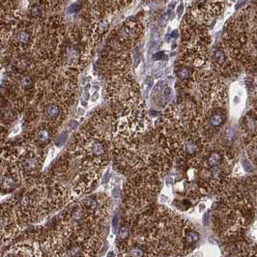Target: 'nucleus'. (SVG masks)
Returning <instances> with one entry per match:
<instances>
[{"label":"nucleus","mask_w":257,"mask_h":257,"mask_svg":"<svg viewBox=\"0 0 257 257\" xmlns=\"http://www.w3.org/2000/svg\"><path fill=\"white\" fill-rule=\"evenodd\" d=\"M112 115L109 110H95L75 136L69 152L81 168L103 170L112 156Z\"/></svg>","instance_id":"f257e3e1"},{"label":"nucleus","mask_w":257,"mask_h":257,"mask_svg":"<svg viewBox=\"0 0 257 257\" xmlns=\"http://www.w3.org/2000/svg\"><path fill=\"white\" fill-rule=\"evenodd\" d=\"M203 117V109L192 100H179L170 104L158 124L164 137L175 134L199 131Z\"/></svg>","instance_id":"39448f33"},{"label":"nucleus","mask_w":257,"mask_h":257,"mask_svg":"<svg viewBox=\"0 0 257 257\" xmlns=\"http://www.w3.org/2000/svg\"><path fill=\"white\" fill-rule=\"evenodd\" d=\"M240 135L244 145L257 138V106L249 109L242 118Z\"/></svg>","instance_id":"6ab92c4d"},{"label":"nucleus","mask_w":257,"mask_h":257,"mask_svg":"<svg viewBox=\"0 0 257 257\" xmlns=\"http://www.w3.org/2000/svg\"><path fill=\"white\" fill-rule=\"evenodd\" d=\"M208 108L203 112L199 132L209 145L219 139V133L227 119V110L225 106H209Z\"/></svg>","instance_id":"f8f14e48"},{"label":"nucleus","mask_w":257,"mask_h":257,"mask_svg":"<svg viewBox=\"0 0 257 257\" xmlns=\"http://www.w3.org/2000/svg\"><path fill=\"white\" fill-rule=\"evenodd\" d=\"M151 235L161 257L190 254L186 234L191 223L176 212L160 207L151 212Z\"/></svg>","instance_id":"7ed1b4c3"},{"label":"nucleus","mask_w":257,"mask_h":257,"mask_svg":"<svg viewBox=\"0 0 257 257\" xmlns=\"http://www.w3.org/2000/svg\"><path fill=\"white\" fill-rule=\"evenodd\" d=\"M191 87L199 97L202 109L209 106H225L227 103V88L209 67L194 73Z\"/></svg>","instance_id":"1a4fd4ad"},{"label":"nucleus","mask_w":257,"mask_h":257,"mask_svg":"<svg viewBox=\"0 0 257 257\" xmlns=\"http://www.w3.org/2000/svg\"><path fill=\"white\" fill-rule=\"evenodd\" d=\"M105 94L112 116L126 113L145 103L140 85L130 74L108 79Z\"/></svg>","instance_id":"423d86ee"},{"label":"nucleus","mask_w":257,"mask_h":257,"mask_svg":"<svg viewBox=\"0 0 257 257\" xmlns=\"http://www.w3.org/2000/svg\"><path fill=\"white\" fill-rule=\"evenodd\" d=\"M226 257H244V245L234 247Z\"/></svg>","instance_id":"4be33fe9"},{"label":"nucleus","mask_w":257,"mask_h":257,"mask_svg":"<svg viewBox=\"0 0 257 257\" xmlns=\"http://www.w3.org/2000/svg\"><path fill=\"white\" fill-rule=\"evenodd\" d=\"M210 60L211 68L220 77H235L242 71L241 67L232 59L224 45L214 49Z\"/></svg>","instance_id":"4468645a"},{"label":"nucleus","mask_w":257,"mask_h":257,"mask_svg":"<svg viewBox=\"0 0 257 257\" xmlns=\"http://www.w3.org/2000/svg\"><path fill=\"white\" fill-rule=\"evenodd\" d=\"M253 218L250 199L243 193L225 190L214 205L212 225L220 238L232 239L243 234Z\"/></svg>","instance_id":"f03ea898"},{"label":"nucleus","mask_w":257,"mask_h":257,"mask_svg":"<svg viewBox=\"0 0 257 257\" xmlns=\"http://www.w3.org/2000/svg\"><path fill=\"white\" fill-rule=\"evenodd\" d=\"M224 5L221 1H193L190 13L195 21L207 26L222 13Z\"/></svg>","instance_id":"2eb2a0df"},{"label":"nucleus","mask_w":257,"mask_h":257,"mask_svg":"<svg viewBox=\"0 0 257 257\" xmlns=\"http://www.w3.org/2000/svg\"><path fill=\"white\" fill-rule=\"evenodd\" d=\"M191 257H203V253L201 251H196V252H193Z\"/></svg>","instance_id":"b1692460"},{"label":"nucleus","mask_w":257,"mask_h":257,"mask_svg":"<svg viewBox=\"0 0 257 257\" xmlns=\"http://www.w3.org/2000/svg\"><path fill=\"white\" fill-rule=\"evenodd\" d=\"M182 46L183 50L203 49L208 50L212 42L207 26L199 24L191 13H187L182 23Z\"/></svg>","instance_id":"9b49d317"},{"label":"nucleus","mask_w":257,"mask_h":257,"mask_svg":"<svg viewBox=\"0 0 257 257\" xmlns=\"http://www.w3.org/2000/svg\"><path fill=\"white\" fill-rule=\"evenodd\" d=\"M248 236H249V238H250L252 241L257 242V222H255V223L251 226V228H250V230H249V233H248Z\"/></svg>","instance_id":"5701e85b"},{"label":"nucleus","mask_w":257,"mask_h":257,"mask_svg":"<svg viewBox=\"0 0 257 257\" xmlns=\"http://www.w3.org/2000/svg\"><path fill=\"white\" fill-rule=\"evenodd\" d=\"M86 26H82V30L88 39L92 48L96 47L106 37L109 31V22L106 17H94L85 19Z\"/></svg>","instance_id":"dca6fc26"},{"label":"nucleus","mask_w":257,"mask_h":257,"mask_svg":"<svg viewBox=\"0 0 257 257\" xmlns=\"http://www.w3.org/2000/svg\"><path fill=\"white\" fill-rule=\"evenodd\" d=\"M161 142L166 147L167 152L172 157H176L188 167L199 162L198 158L204 154L208 146L199 131L175 134L164 137L162 133Z\"/></svg>","instance_id":"6e6552de"},{"label":"nucleus","mask_w":257,"mask_h":257,"mask_svg":"<svg viewBox=\"0 0 257 257\" xmlns=\"http://www.w3.org/2000/svg\"><path fill=\"white\" fill-rule=\"evenodd\" d=\"M143 33L144 26L142 21L137 18L128 19L112 30L108 37L107 48L130 52L140 43Z\"/></svg>","instance_id":"9d476101"},{"label":"nucleus","mask_w":257,"mask_h":257,"mask_svg":"<svg viewBox=\"0 0 257 257\" xmlns=\"http://www.w3.org/2000/svg\"><path fill=\"white\" fill-rule=\"evenodd\" d=\"M0 49H1V46H0ZM0 67H1V53H0Z\"/></svg>","instance_id":"bb28decb"},{"label":"nucleus","mask_w":257,"mask_h":257,"mask_svg":"<svg viewBox=\"0 0 257 257\" xmlns=\"http://www.w3.org/2000/svg\"><path fill=\"white\" fill-rule=\"evenodd\" d=\"M164 55V52H159V54L157 55H154V59H157V60H159V59H161L162 58V56Z\"/></svg>","instance_id":"393cba45"},{"label":"nucleus","mask_w":257,"mask_h":257,"mask_svg":"<svg viewBox=\"0 0 257 257\" xmlns=\"http://www.w3.org/2000/svg\"><path fill=\"white\" fill-rule=\"evenodd\" d=\"M160 192L158 177L149 172L130 176L124 187L122 218L124 223L133 225L142 216L150 213Z\"/></svg>","instance_id":"20e7f679"},{"label":"nucleus","mask_w":257,"mask_h":257,"mask_svg":"<svg viewBox=\"0 0 257 257\" xmlns=\"http://www.w3.org/2000/svg\"><path fill=\"white\" fill-rule=\"evenodd\" d=\"M0 257H44L35 238L25 239L9 246L0 253Z\"/></svg>","instance_id":"f3484780"},{"label":"nucleus","mask_w":257,"mask_h":257,"mask_svg":"<svg viewBox=\"0 0 257 257\" xmlns=\"http://www.w3.org/2000/svg\"><path fill=\"white\" fill-rule=\"evenodd\" d=\"M209 60L210 58H209L207 50L192 49V50H183L178 63L186 65L194 72H197L210 67Z\"/></svg>","instance_id":"a211bd4d"},{"label":"nucleus","mask_w":257,"mask_h":257,"mask_svg":"<svg viewBox=\"0 0 257 257\" xmlns=\"http://www.w3.org/2000/svg\"><path fill=\"white\" fill-rule=\"evenodd\" d=\"M245 152L247 155L248 160L257 166V138H255L253 141L248 142L245 144Z\"/></svg>","instance_id":"412c9836"},{"label":"nucleus","mask_w":257,"mask_h":257,"mask_svg":"<svg viewBox=\"0 0 257 257\" xmlns=\"http://www.w3.org/2000/svg\"><path fill=\"white\" fill-rule=\"evenodd\" d=\"M194 73L195 72L193 70H192L191 68H189L186 65L178 63L175 67L176 77L182 82H185L184 84H188L187 87H191V83H192V79H193Z\"/></svg>","instance_id":"aec40b11"},{"label":"nucleus","mask_w":257,"mask_h":257,"mask_svg":"<svg viewBox=\"0 0 257 257\" xmlns=\"http://www.w3.org/2000/svg\"><path fill=\"white\" fill-rule=\"evenodd\" d=\"M102 73L108 79L112 77L128 75L132 67V56L126 51L106 49L103 56Z\"/></svg>","instance_id":"ddd939ff"},{"label":"nucleus","mask_w":257,"mask_h":257,"mask_svg":"<svg viewBox=\"0 0 257 257\" xmlns=\"http://www.w3.org/2000/svg\"><path fill=\"white\" fill-rule=\"evenodd\" d=\"M91 49L82 27H72L67 30L57 54L58 64L61 69H73L80 73L89 62Z\"/></svg>","instance_id":"0eeeda50"},{"label":"nucleus","mask_w":257,"mask_h":257,"mask_svg":"<svg viewBox=\"0 0 257 257\" xmlns=\"http://www.w3.org/2000/svg\"><path fill=\"white\" fill-rule=\"evenodd\" d=\"M173 36H174L175 38H177V37H178V31H177V30H176V31L173 33Z\"/></svg>","instance_id":"a878e982"}]
</instances>
